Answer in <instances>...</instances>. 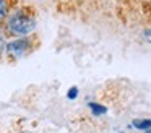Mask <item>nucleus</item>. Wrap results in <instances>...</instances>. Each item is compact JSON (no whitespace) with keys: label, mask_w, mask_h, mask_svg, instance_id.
I'll use <instances>...</instances> for the list:
<instances>
[{"label":"nucleus","mask_w":151,"mask_h":133,"mask_svg":"<svg viewBox=\"0 0 151 133\" xmlns=\"http://www.w3.org/2000/svg\"><path fill=\"white\" fill-rule=\"evenodd\" d=\"M36 23H34L33 18L26 15H15L8 19L7 23V28L8 31L12 32L13 36H24V34H29L31 31L34 29Z\"/></svg>","instance_id":"f257e3e1"},{"label":"nucleus","mask_w":151,"mask_h":133,"mask_svg":"<svg viewBox=\"0 0 151 133\" xmlns=\"http://www.w3.org/2000/svg\"><path fill=\"white\" fill-rule=\"evenodd\" d=\"M28 49H29V41H28L26 37L17 39V41L10 42V44L7 45V52L12 55V57H15V58L21 57V55L28 50Z\"/></svg>","instance_id":"f03ea898"},{"label":"nucleus","mask_w":151,"mask_h":133,"mask_svg":"<svg viewBox=\"0 0 151 133\" xmlns=\"http://www.w3.org/2000/svg\"><path fill=\"white\" fill-rule=\"evenodd\" d=\"M132 125L138 130H148V128H151V120L150 119H138V120H133Z\"/></svg>","instance_id":"7ed1b4c3"},{"label":"nucleus","mask_w":151,"mask_h":133,"mask_svg":"<svg viewBox=\"0 0 151 133\" xmlns=\"http://www.w3.org/2000/svg\"><path fill=\"white\" fill-rule=\"evenodd\" d=\"M89 107H91V110H93L94 115H102V114H106V110H107L104 106H99V104H94V102L89 104Z\"/></svg>","instance_id":"20e7f679"},{"label":"nucleus","mask_w":151,"mask_h":133,"mask_svg":"<svg viewBox=\"0 0 151 133\" xmlns=\"http://www.w3.org/2000/svg\"><path fill=\"white\" fill-rule=\"evenodd\" d=\"M5 15H7V2L5 0H0V21L4 19Z\"/></svg>","instance_id":"39448f33"},{"label":"nucleus","mask_w":151,"mask_h":133,"mask_svg":"<svg viewBox=\"0 0 151 133\" xmlns=\"http://www.w3.org/2000/svg\"><path fill=\"white\" fill-rule=\"evenodd\" d=\"M76 96H78V88H76V86L70 88L68 93H67V97H68V99H75Z\"/></svg>","instance_id":"423d86ee"},{"label":"nucleus","mask_w":151,"mask_h":133,"mask_svg":"<svg viewBox=\"0 0 151 133\" xmlns=\"http://www.w3.org/2000/svg\"><path fill=\"white\" fill-rule=\"evenodd\" d=\"M5 49V44H4V39L0 37V54H2V50Z\"/></svg>","instance_id":"0eeeda50"},{"label":"nucleus","mask_w":151,"mask_h":133,"mask_svg":"<svg viewBox=\"0 0 151 133\" xmlns=\"http://www.w3.org/2000/svg\"><path fill=\"white\" fill-rule=\"evenodd\" d=\"M146 133H151V128H148V130H146Z\"/></svg>","instance_id":"6e6552de"},{"label":"nucleus","mask_w":151,"mask_h":133,"mask_svg":"<svg viewBox=\"0 0 151 133\" xmlns=\"http://www.w3.org/2000/svg\"><path fill=\"white\" fill-rule=\"evenodd\" d=\"M24 133H29V132H24Z\"/></svg>","instance_id":"1a4fd4ad"}]
</instances>
